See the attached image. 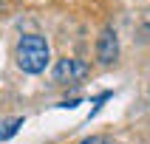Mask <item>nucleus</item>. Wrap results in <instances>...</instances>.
Instances as JSON below:
<instances>
[{"label":"nucleus","mask_w":150,"mask_h":144,"mask_svg":"<svg viewBox=\"0 0 150 144\" xmlns=\"http://www.w3.org/2000/svg\"><path fill=\"white\" fill-rule=\"evenodd\" d=\"M17 65L25 74H42L48 65V42L40 34H23L17 42Z\"/></svg>","instance_id":"obj_1"},{"label":"nucleus","mask_w":150,"mask_h":144,"mask_svg":"<svg viewBox=\"0 0 150 144\" xmlns=\"http://www.w3.org/2000/svg\"><path fill=\"white\" fill-rule=\"evenodd\" d=\"M85 76H88V65H85L82 59H59L57 68H54V79H57L59 85H76V82H82Z\"/></svg>","instance_id":"obj_2"},{"label":"nucleus","mask_w":150,"mask_h":144,"mask_svg":"<svg viewBox=\"0 0 150 144\" xmlns=\"http://www.w3.org/2000/svg\"><path fill=\"white\" fill-rule=\"evenodd\" d=\"M119 57V40H116V31L113 28H105L99 34V40H96V59H99L102 65H110V62H116Z\"/></svg>","instance_id":"obj_3"},{"label":"nucleus","mask_w":150,"mask_h":144,"mask_svg":"<svg viewBox=\"0 0 150 144\" xmlns=\"http://www.w3.org/2000/svg\"><path fill=\"white\" fill-rule=\"evenodd\" d=\"M23 127V116H14V119H6V122H0V141H6L11 136L17 133Z\"/></svg>","instance_id":"obj_4"},{"label":"nucleus","mask_w":150,"mask_h":144,"mask_svg":"<svg viewBox=\"0 0 150 144\" xmlns=\"http://www.w3.org/2000/svg\"><path fill=\"white\" fill-rule=\"evenodd\" d=\"M79 144H110V141L102 138V136H91V138H85V141H79Z\"/></svg>","instance_id":"obj_5"}]
</instances>
